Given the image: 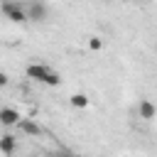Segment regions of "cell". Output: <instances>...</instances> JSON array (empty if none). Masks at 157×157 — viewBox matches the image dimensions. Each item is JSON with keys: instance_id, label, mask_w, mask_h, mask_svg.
I'll use <instances>...</instances> for the list:
<instances>
[{"instance_id": "cell-13", "label": "cell", "mask_w": 157, "mask_h": 157, "mask_svg": "<svg viewBox=\"0 0 157 157\" xmlns=\"http://www.w3.org/2000/svg\"><path fill=\"white\" fill-rule=\"evenodd\" d=\"M137 2H145V0H137Z\"/></svg>"}, {"instance_id": "cell-1", "label": "cell", "mask_w": 157, "mask_h": 157, "mask_svg": "<svg viewBox=\"0 0 157 157\" xmlns=\"http://www.w3.org/2000/svg\"><path fill=\"white\" fill-rule=\"evenodd\" d=\"M2 12H5V17L10 20V22H27V12H25V5L22 2H17V0H5L2 2Z\"/></svg>"}, {"instance_id": "cell-3", "label": "cell", "mask_w": 157, "mask_h": 157, "mask_svg": "<svg viewBox=\"0 0 157 157\" xmlns=\"http://www.w3.org/2000/svg\"><path fill=\"white\" fill-rule=\"evenodd\" d=\"M52 69L47 66V64H39V61H34V64H29L27 66V76L32 78V81H39V83H44V78H47V74H49Z\"/></svg>"}, {"instance_id": "cell-4", "label": "cell", "mask_w": 157, "mask_h": 157, "mask_svg": "<svg viewBox=\"0 0 157 157\" xmlns=\"http://www.w3.org/2000/svg\"><path fill=\"white\" fill-rule=\"evenodd\" d=\"M17 128H20V132H25V135H29V137H39V135L44 132V130H42V125H39V123H34L32 118H20Z\"/></svg>"}, {"instance_id": "cell-8", "label": "cell", "mask_w": 157, "mask_h": 157, "mask_svg": "<svg viewBox=\"0 0 157 157\" xmlns=\"http://www.w3.org/2000/svg\"><path fill=\"white\" fill-rule=\"evenodd\" d=\"M69 103H71L74 108H86V105H88V96H86V93H74V96L69 98Z\"/></svg>"}, {"instance_id": "cell-9", "label": "cell", "mask_w": 157, "mask_h": 157, "mask_svg": "<svg viewBox=\"0 0 157 157\" xmlns=\"http://www.w3.org/2000/svg\"><path fill=\"white\" fill-rule=\"evenodd\" d=\"M44 83H47V86H59V83H61V76H59L56 71H49L47 78H44Z\"/></svg>"}, {"instance_id": "cell-12", "label": "cell", "mask_w": 157, "mask_h": 157, "mask_svg": "<svg viewBox=\"0 0 157 157\" xmlns=\"http://www.w3.org/2000/svg\"><path fill=\"white\" fill-rule=\"evenodd\" d=\"M54 157H74V155H71V152H66V150H59Z\"/></svg>"}, {"instance_id": "cell-14", "label": "cell", "mask_w": 157, "mask_h": 157, "mask_svg": "<svg viewBox=\"0 0 157 157\" xmlns=\"http://www.w3.org/2000/svg\"><path fill=\"white\" fill-rule=\"evenodd\" d=\"M155 49H157V42H155Z\"/></svg>"}, {"instance_id": "cell-5", "label": "cell", "mask_w": 157, "mask_h": 157, "mask_svg": "<svg viewBox=\"0 0 157 157\" xmlns=\"http://www.w3.org/2000/svg\"><path fill=\"white\" fill-rule=\"evenodd\" d=\"M137 115H140L142 120H155V118H157V105H155L150 98H142V101L137 103Z\"/></svg>"}, {"instance_id": "cell-2", "label": "cell", "mask_w": 157, "mask_h": 157, "mask_svg": "<svg viewBox=\"0 0 157 157\" xmlns=\"http://www.w3.org/2000/svg\"><path fill=\"white\" fill-rule=\"evenodd\" d=\"M25 12H27V22H44L47 20V5L42 0H29L25 5Z\"/></svg>"}, {"instance_id": "cell-6", "label": "cell", "mask_w": 157, "mask_h": 157, "mask_svg": "<svg viewBox=\"0 0 157 157\" xmlns=\"http://www.w3.org/2000/svg\"><path fill=\"white\" fill-rule=\"evenodd\" d=\"M15 150H17V137H15V135H10V132L0 135V152H2L5 157H10Z\"/></svg>"}, {"instance_id": "cell-11", "label": "cell", "mask_w": 157, "mask_h": 157, "mask_svg": "<svg viewBox=\"0 0 157 157\" xmlns=\"http://www.w3.org/2000/svg\"><path fill=\"white\" fill-rule=\"evenodd\" d=\"M7 81H10V78H7V74H5V71H0V88H2V86H7Z\"/></svg>"}, {"instance_id": "cell-10", "label": "cell", "mask_w": 157, "mask_h": 157, "mask_svg": "<svg viewBox=\"0 0 157 157\" xmlns=\"http://www.w3.org/2000/svg\"><path fill=\"white\" fill-rule=\"evenodd\" d=\"M103 47V39H98V37H91L88 39V49H93V52H98Z\"/></svg>"}, {"instance_id": "cell-7", "label": "cell", "mask_w": 157, "mask_h": 157, "mask_svg": "<svg viewBox=\"0 0 157 157\" xmlns=\"http://www.w3.org/2000/svg\"><path fill=\"white\" fill-rule=\"evenodd\" d=\"M20 118H22L20 110H15V108H0V123H2V125H7V128H10V125H17Z\"/></svg>"}]
</instances>
